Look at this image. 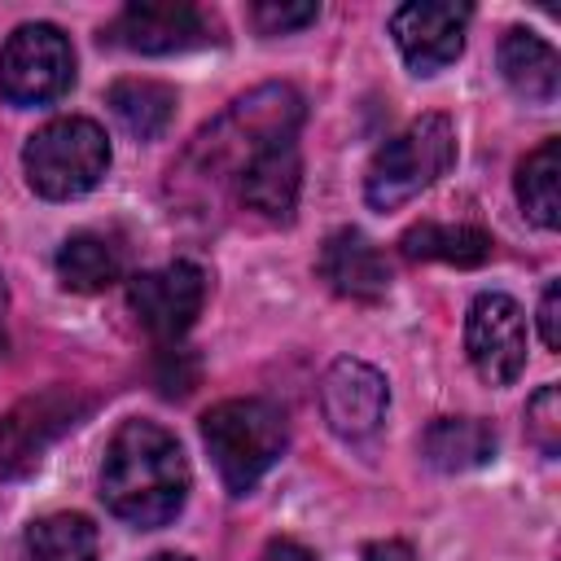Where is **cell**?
<instances>
[{
    "label": "cell",
    "instance_id": "obj_13",
    "mask_svg": "<svg viewBox=\"0 0 561 561\" xmlns=\"http://www.w3.org/2000/svg\"><path fill=\"white\" fill-rule=\"evenodd\" d=\"M298 188H302V158L294 136L289 140H272L263 145L237 175V202L272 224L294 219L298 206Z\"/></svg>",
    "mask_w": 561,
    "mask_h": 561
},
{
    "label": "cell",
    "instance_id": "obj_26",
    "mask_svg": "<svg viewBox=\"0 0 561 561\" xmlns=\"http://www.w3.org/2000/svg\"><path fill=\"white\" fill-rule=\"evenodd\" d=\"M263 561H316V552L302 548V543H294V539H272L267 552H263Z\"/></svg>",
    "mask_w": 561,
    "mask_h": 561
},
{
    "label": "cell",
    "instance_id": "obj_3",
    "mask_svg": "<svg viewBox=\"0 0 561 561\" xmlns=\"http://www.w3.org/2000/svg\"><path fill=\"white\" fill-rule=\"evenodd\" d=\"M285 416L267 399H224L202 416V443L232 495H245L285 451Z\"/></svg>",
    "mask_w": 561,
    "mask_h": 561
},
{
    "label": "cell",
    "instance_id": "obj_15",
    "mask_svg": "<svg viewBox=\"0 0 561 561\" xmlns=\"http://www.w3.org/2000/svg\"><path fill=\"white\" fill-rule=\"evenodd\" d=\"M500 75L526 105H552L561 92V57L530 31H508L500 39Z\"/></svg>",
    "mask_w": 561,
    "mask_h": 561
},
{
    "label": "cell",
    "instance_id": "obj_12",
    "mask_svg": "<svg viewBox=\"0 0 561 561\" xmlns=\"http://www.w3.org/2000/svg\"><path fill=\"white\" fill-rule=\"evenodd\" d=\"M386 403H390V390L373 364H364V359L329 364V373L320 381V412L337 438L359 443V438L377 434V425L386 421Z\"/></svg>",
    "mask_w": 561,
    "mask_h": 561
},
{
    "label": "cell",
    "instance_id": "obj_20",
    "mask_svg": "<svg viewBox=\"0 0 561 561\" xmlns=\"http://www.w3.org/2000/svg\"><path fill=\"white\" fill-rule=\"evenodd\" d=\"M517 202L530 224L539 228L561 224V145L557 140H543L517 167Z\"/></svg>",
    "mask_w": 561,
    "mask_h": 561
},
{
    "label": "cell",
    "instance_id": "obj_21",
    "mask_svg": "<svg viewBox=\"0 0 561 561\" xmlns=\"http://www.w3.org/2000/svg\"><path fill=\"white\" fill-rule=\"evenodd\" d=\"M31 561H96V526L83 513H53L26 530Z\"/></svg>",
    "mask_w": 561,
    "mask_h": 561
},
{
    "label": "cell",
    "instance_id": "obj_9",
    "mask_svg": "<svg viewBox=\"0 0 561 561\" xmlns=\"http://www.w3.org/2000/svg\"><path fill=\"white\" fill-rule=\"evenodd\" d=\"M127 302L136 311V320L158 337V342H180L188 333V324L197 320L202 302H206V272L188 259H175L167 267L140 272L127 285Z\"/></svg>",
    "mask_w": 561,
    "mask_h": 561
},
{
    "label": "cell",
    "instance_id": "obj_27",
    "mask_svg": "<svg viewBox=\"0 0 561 561\" xmlns=\"http://www.w3.org/2000/svg\"><path fill=\"white\" fill-rule=\"evenodd\" d=\"M4 316H9V289H4V276H0V351H4Z\"/></svg>",
    "mask_w": 561,
    "mask_h": 561
},
{
    "label": "cell",
    "instance_id": "obj_17",
    "mask_svg": "<svg viewBox=\"0 0 561 561\" xmlns=\"http://www.w3.org/2000/svg\"><path fill=\"white\" fill-rule=\"evenodd\" d=\"M421 451L443 473H465L486 460H495V430L478 416H443L425 430Z\"/></svg>",
    "mask_w": 561,
    "mask_h": 561
},
{
    "label": "cell",
    "instance_id": "obj_25",
    "mask_svg": "<svg viewBox=\"0 0 561 561\" xmlns=\"http://www.w3.org/2000/svg\"><path fill=\"white\" fill-rule=\"evenodd\" d=\"M364 561H421L403 539H377L364 548Z\"/></svg>",
    "mask_w": 561,
    "mask_h": 561
},
{
    "label": "cell",
    "instance_id": "obj_1",
    "mask_svg": "<svg viewBox=\"0 0 561 561\" xmlns=\"http://www.w3.org/2000/svg\"><path fill=\"white\" fill-rule=\"evenodd\" d=\"M101 495L114 517L153 530L188 500V460L171 430L153 421H123L105 447Z\"/></svg>",
    "mask_w": 561,
    "mask_h": 561
},
{
    "label": "cell",
    "instance_id": "obj_6",
    "mask_svg": "<svg viewBox=\"0 0 561 561\" xmlns=\"http://www.w3.org/2000/svg\"><path fill=\"white\" fill-rule=\"evenodd\" d=\"M92 412V399L75 386H48L39 394H26L0 416V473L26 478L39 469L44 451L66 438L83 416Z\"/></svg>",
    "mask_w": 561,
    "mask_h": 561
},
{
    "label": "cell",
    "instance_id": "obj_5",
    "mask_svg": "<svg viewBox=\"0 0 561 561\" xmlns=\"http://www.w3.org/2000/svg\"><path fill=\"white\" fill-rule=\"evenodd\" d=\"M26 184L48 202L83 197L110 171V140L92 118H53L22 149Z\"/></svg>",
    "mask_w": 561,
    "mask_h": 561
},
{
    "label": "cell",
    "instance_id": "obj_7",
    "mask_svg": "<svg viewBox=\"0 0 561 561\" xmlns=\"http://www.w3.org/2000/svg\"><path fill=\"white\" fill-rule=\"evenodd\" d=\"M75 83V48L61 26L26 22L0 53V96L9 105H48Z\"/></svg>",
    "mask_w": 561,
    "mask_h": 561
},
{
    "label": "cell",
    "instance_id": "obj_18",
    "mask_svg": "<svg viewBox=\"0 0 561 561\" xmlns=\"http://www.w3.org/2000/svg\"><path fill=\"white\" fill-rule=\"evenodd\" d=\"M57 276L75 294H101L123 276V245L105 232H75L57 250Z\"/></svg>",
    "mask_w": 561,
    "mask_h": 561
},
{
    "label": "cell",
    "instance_id": "obj_14",
    "mask_svg": "<svg viewBox=\"0 0 561 561\" xmlns=\"http://www.w3.org/2000/svg\"><path fill=\"white\" fill-rule=\"evenodd\" d=\"M320 276L329 280L333 294L355 298V302H377L390 289V263L359 228H337L324 237Z\"/></svg>",
    "mask_w": 561,
    "mask_h": 561
},
{
    "label": "cell",
    "instance_id": "obj_2",
    "mask_svg": "<svg viewBox=\"0 0 561 561\" xmlns=\"http://www.w3.org/2000/svg\"><path fill=\"white\" fill-rule=\"evenodd\" d=\"M298 123H302V101H298V92H294L289 83H263V88H254L250 96L232 101V110H228L219 123H210V127L193 140L184 167L197 171V180H219V171H228V175L237 180L241 167H245L263 145L289 140V136L298 131Z\"/></svg>",
    "mask_w": 561,
    "mask_h": 561
},
{
    "label": "cell",
    "instance_id": "obj_22",
    "mask_svg": "<svg viewBox=\"0 0 561 561\" xmlns=\"http://www.w3.org/2000/svg\"><path fill=\"white\" fill-rule=\"evenodd\" d=\"M526 430H530V438H535V447L543 456H557L561 451V390L557 386H543L526 403Z\"/></svg>",
    "mask_w": 561,
    "mask_h": 561
},
{
    "label": "cell",
    "instance_id": "obj_10",
    "mask_svg": "<svg viewBox=\"0 0 561 561\" xmlns=\"http://www.w3.org/2000/svg\"><path fill=\"white\" fill-rule=\"evenodd\" d=\"M105 39L118 48H131V53L162 57V53H184V48L210 44L215 22L188 0H136L110 22Z\"/></svg>",
    "mask_w": 561,
    "mask_h": 561
},
{
    "label": "cell",
    "instance_id": "obj_23",
    "mask_svg": "<svg viewBox=\"0 0 561 561\" xmlns=\"http://www.w3.org/2000/svg\"><path fill=\"white\" fill-rule=\"evenodd\" d=\"M320 18V4H276V0H263L254 4V26L263 35H289V31H302Z\"/></svg>",
    "mask_w": 561,
    "mask_h": 561
},
{
    "label": "cell",
    "instance_id": "obj_19",
    "mask_svg": "<svg viewBox=\"0 0 561 561\" xmlns=\"http://www.w3.org/2000/svg\"><path fill=\"white\" fill-rule=\"evenodd\" d=\"M110 110L136 140H158L175 118V92L158 79H118L110 88Z\"/></svg>",
    "mask_w": 561,
    "mask_h": 561
},
{
    "label": "cell",
    "instance_id": "obj_8",
    "mask_svg": "<svg viewBox=\"0 0 561 561\" xmlns=\"http://www.w3.org/2000/svg\"><path fill=\"white\" fill-rule=\"evenodd\" d=\"M465 351L486 386H508L526 368V316L508 294H478L465 320Z\"/></svg>",
    "mask_w": 561,
    "mask_h": 561
},
{
    "label": "cell",
    "instance_id": "obj_4",
    "mask_svg": "<svg viewBox=\"0 0 561 561\" xmlns=\"http://www.w3.org/2000/svg\"><path fill=\"white\" fill-rule=\"evenodd\" d=\"M456 162V127L447 114H421L394 140H386L364 175V197L373 210H394L443 180Z\"/></svg>",
    "mask_w": 561,
    "mask_h": 561
},
{
    "label": "cell",
    "instance_id": "obj_28",
    "mask_svg": "<svg viewBox=\"0 0 561 561\" xmlns=\"http://www.w3.org/2000/svg\"><path fill=\"white\" fill-rule=\"evenodd\" d=\"M153 561H193V557H184V552H158Z\"/></svg>",
    "mask_w": 561,
    "mask_h": 561
},
{
    "label": "cell",
    "instance_id": "obj_11",
    "mask_svg": "<svg viewBox=\"0 0 561 561\" xmlns=\"http://www.w3.org/2000/svg\"><path fill=\"white\" fill-rule=\"evenodd\" d=\"M465 26H469V4H451V0H412L399 4L390 18V35L416 75H434L451 66L465 48Z\"/></svg>",
    "mask_w": 561,
    "mask_h": 561
},
{
    "label": "cell",
    "instance_id": "obj_16",
    "mask_svg": "<svg viewBox=\"0 0 561 561\" xmlns=\"http://www.w3.org/2000/svg\"><path fill=\"white\" fill-rule=\"evenodd\" d=\"M491 232L473 228V224H434L421 219L399 237L403 259L412 263H456V267H478L491 259Z\"/></svg>",
    "mask_w": 561,
    "mask_h": 561
},
{
    "label": "cell",
    "instance_id": "obj_24",
    "mask_svg": "<svg viewBox=\"0 0 561 561\" xmlns=\"http://www.w3.org/2000/svg\"><path fill=\"white\" fill-rule=\"evenodd\" d=\"M539 333H543L548 351H561V285L557 280L539 298Z\"/></svg>",
    "mask_w": 561,
    "mask_h": 561
}]
</instances>
